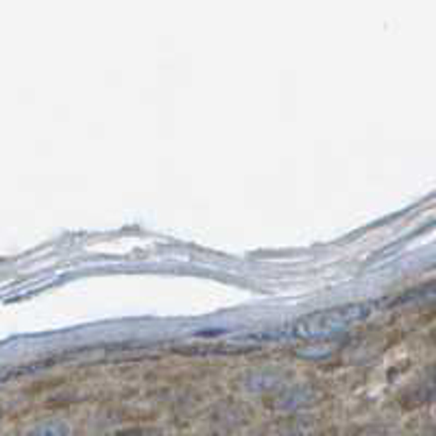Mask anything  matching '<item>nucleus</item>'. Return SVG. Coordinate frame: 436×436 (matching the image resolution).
I'll return each mask as SVG.
<instances>
[{
  "instance_id": "obj_1",
  "label": "nucleus",
  "mask_w": 436,
  "mask_h": 436,
  "mask_svg": "<svg viewBox=\"0 0 436 436\" xmlns=\"http://www.w3.org/2000/svg\"><path fill=\"white\" fill-rule=\"evenodd\" d=\"M371 314L369 303H353V305H341L331 307V310L307 314L301 321L295 323V336L299 338H323L338 334V331L351 327L353 323L363 321L365 317Z\"/></svg>"
}]
</instances>
